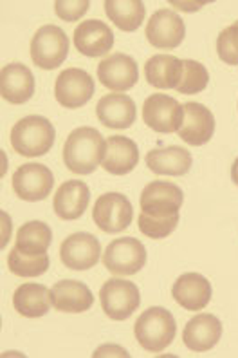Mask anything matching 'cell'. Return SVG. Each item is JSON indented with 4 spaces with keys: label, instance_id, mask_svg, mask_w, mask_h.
<instances>
[{
    "label": "cell",
    "instance_id": "obj_1",
    "mask_svg": "<svg viewBox=\"0 0 238 358\" xmlns=\"http://www.w3.org/2000/svg\"><path fill=\"white\" fill-rule=\"evenodd\" d=\"M184 194L175 183L151 181L141 192L139 230L150 239H165L179 224Z\"/></svg>",
    "mask_w": 238,
    "mask_h": 358
},
{
    "label": "cell",
    "instance_id": "obj_2",
    "mask_svg": "<svg viewBox=\"0 0 238 358\" xmlns=\"http://www.w3.org/2000/svg\"><path fill=\"white\" fill-rule=\"evenodd\" d=\"M107 141L94 127L74 129L64 145V163L70 172L89 176L103 163Z\"/></svg>",
    "mask_w": 238,
    "mask_h": 358
},
{
    "label": "cell",
    "instance_id": "obj_3",
    "mask_svg": "<svg viewBox=\"0 0 238 358\" xmlns=\"http://www.w3.org/2000/svg\"><path fill=\"white\" fill-rule=\"evenodd\" d=\"M57 131L43 116H26L11 129V147L26 157H38L47 154L54 145Z\"/></svg>",
    "mask_w": 238,
    "mask_h": 358
},
{
    "label": "cell",
    "instance_id": "obj_4",
    "mask_svg": "<svg viewBox=\"0 0 238 358\" xmlns=\"http://www.w3.org/2000/svg\"><path fill=\"white\" fill-rule=\"evenodd\" d=\"M134 333L143 350L150 351V353H161L175 338L177 324H175L173 315L165 308H148L144 313L139 315Z\"/></svg>",
    "mask_w": 238,
    "mask_h": 358
},
{
    "label": "cell",
    "instance_id": "obj_5",
    "mask_svg": "<svg viewBox=\"0 0 238 358\" xmlns=\"http://www.w3.org/2000/svg\"><path fill=\"white\" fill-rule=\"evenodd\" d=\"M69 55V38L58 26H42L31 40V58L40 69L60 67Z\"/></svg>",
    "mask_w": 238,
    "mask_h": 358
},
{
    "label": "cell",
    "instance_id": "obj_6",
    "mask_svg": "<svg viewBox=\"0 0 238 358\" xmlns=\"http://www.w3.org/2000/svg\"><path fill=\"white\" fill-rule=\"evenodd\" d=\"M103 264L114 275H135L147 264V248L135 237H119L105 250Z\"/></svg>",
    "mask_w": 238,
    "mask_h": 358
},
{
    "label": "cell",
    "instance_id": "obj_7",
    "mask_svg": "<svg viewBox=\"0 0 238 358\" xmlns=\"http://www.w3.org/2000/svg\"><path fill=\"white\" fill-rule=\"evenodd\" d=\"M92 219L100 230L107 231V234H121L132 223L134 208H132L126 196L108 192L96 199Z\"/></svg>",
    "mask_w": 238,
    "mask_h": 358
},
{
    "label": "cell",
    "instance_id": "obj_8",
    "mask_svg": "<svg viewBox=\"0 0 238 358\" xmlns=\"http://www.w3.org/2000/svg\"><path fill=\"white\" fill-rule=\"evenodd\" d=\"M182 120H184V107L175 98L156 92L144 100L143 122L151 131L161 132V134L179 132Z\"/></svg>",
    "mask_w": 238,
    "mask_h": 358
},
{
    "label": "cell",
    "instance_id": "obj_9",
    "mask_svg": "<svg viewBox=\"0 0 238 358\" xmlns=\"http://www.w3.org/2000/svg\"><path fill=\"white\" fill-rule=\"evenodd\" d=\"M101 308L112 320H126L141 304L139 288L134 282L110 279L100 289Z\"/></svg>",
    "mask_w": 238,
    "mask_h": 358
},
{
    "label": "cell",
    "instance_id": "obj_10",
    "mask_svg": "<svg viewBox=\"0 0 238 358\" xmlns=\"http://www.w3.org/2000/svg\"><path fill=\"white\" fill-rule=\"evenodd\" d=\"M94 78L87 71L78 69V67H69V69L61 71L54 83V96L65 109L83 107L94 96Z\"/></svg>",
    "mask_w": 238,
    "mask_h": 358
},
{
    "label": "cell",
    "instance_id": "obj_11",
    "mask_svg": "<svg viewBox=\"0 0 238 358\" xmlns=\"http://www.w3.org/2000/svg\"><path fill=\"white\" fill-rule=\"evenodd\" d=\"M13 190L20 199L29 203L47 199L54 185V178L49 166L42 163H26L13 174Z\"/></svg>",
    "mask_w": 238,
    "mask_h": 358
},
{
    "label": "cell",
    "instance_id": "obj_12",
    "mask_svg": "<svg viewBox=\"0 0 238 358\" xmlns=\"http://www.w3.org/2000/svg\"><path fill=\"white\" fill-rule=\"evenodd\" d=\"M147 40L156 49H175L186 35L184 20L172 9H159L147 24Z\"/></svg>",
    "mask_w": 238,
    "mask_h": 358
},
{
    "label": "cell",
    "instance_id": "obj_13",
    "mask_svg": "<svg viewBox=\"0 0 238 358\" xmlns=\"http://www.w3.org/2000/svg\"><path fill=\"white\" fill-rule=\"evenodd\" d=\"M100 241L96 239L92 234H87V231L73 234L60 246L61 262L70 270H91L100 261Z\"/></svg>",
    "mask_w": 238,
    "mask_h": 358
},
{
    "label": "cell",
    "instance_id": "obj_14",
    "mask_svg": "<svg viewBox=\"0 0 238 358\" xmlns=\"http://www.w3.org/2000/svg\"><path fill=\"white\" fill-rule=\"evenodd\" d=\"M98 78L108 91L125 92L132 89L139 80L137 64L132 57L123 52H114L100 62Z\"/></svg>",
    "mask_w": 238,
    "mask_h": 358
},
{
    "label": "cell",
    "instance_id": "obj_15",
    "mask_svg": "<svg viewBox=\"0 0 238 358\" xmlns=\"http://www.w3.org/2000/svg\"><path fill=\"white\" fill-rule=\"evenodd\" d=\"M182 107H184V120L177 132L181 140L193 147L208 143L215 134V118L211 110L195 101H188Z\"/></svg>",
    "mask_w": 238,
    "mask_h": 358
},
{
    "label": "cell",
    "instance_id": "obj_16",
    "mask_svg": "<svg viewBox=\"0 0 238 358\" xmlns=\"http://www.w3.org/2000/svg\"><path fill=\"white\" fill-rule=\"evenodd\" d=\"M0 94L6 101L22 105L35 94V76L24 64H8L0 73Z\"/></svg>",
    "mask_w": 238,
    "mask_h": 358
},
{
    "label": "cell",
    "instance_id": "obj_17",
    "mask_svg": "<svg viewBox=\"0 0 238 358\" xmlns=\"http://www.w3.org/2000/svg\"><path fill=\"white\" fill-rule=\"evenodd\" d=\"M74 45L85 57H105L114 45L112 29L101 20H83L74 29Z\"/></svg>",
    "mask_w": 238,
    "mask_h": 358
},
{
    "label": "cell",
    "instance_id": "obj_18",
    "mask_svg": "<svg viewBox=\"0 0 238 358\" xmlns=\"http://www.w3.org/2000/svg\"><path fill=\"white\" fill-rule=\"evenodd\" d=\"M222 336V324L211 313L195 315L193 319L188 320L186 328L182 331V341L188 350L195 353L209 351L218 344Z\"/></svg>",
    "mask_w": 238,
    "mask_h": 358
},
{
    "label": "cell",
    "instance_id": "obj_19",
    "mask_svg": "<svg viewBox=\"0 0 238 358\" xmlns=\"http://www.w3.org/2000/svg\"><path fill=\"white\" fill-rule=\"evenodd\" d=\"M91 201V190L80 179H70L60 185L54 194L52 208L57 215L64 221H76L83 215L85 208Z\"/></svg>",
    "mask_w": 238,
    "mask_h": 358
},
{
    "label": "cell",
    "instance_id": "obj_20",
    "mask_svg": "<svg viewBox=\"0 0 238 358\" xmlns=\"http://www.w3.org/2000/svg\"><path fill=\"white\" fill-rule=\"evenodd\" d=\"M172 295L184 310L199 311L211 301V284L200 273H184L173 284Z\"/></svg>",
    "mask_w": 238,
    "mask_h": 358
},
{
    "label": "cell",
    "instance_id": "obj_21",
    "mask_svg": "<svg viewBox=\"0 0 238 358\" xmlns=\"http://www.w3.org/2000/svg\"><path fill=\"white\" fill-rule=\"evenodd\" d=\"M98 120L108 129H128L134 125L137 109L134 100L123 92H112L101 98L96 107Z\"/></svg>",
    "mask_w": 238,
    "mask_h": 358
},
{
    "label": "cell",
    "instance_id": "obj_22",
    "mask_svg": "<svg viewBox=\"0 0 238 358\" xmlns=\"http://www.w3.org/2000/svg\"><path fill=\"white\" fill-rule=\"evenodd\" d=\"M52 306L64 313H83L94 304V295L89 286L80 280H58L51 288Z\"/></svg>",
    "mask_w": 238,
    "mask_h": 358
},
{
    "label": "cell",
    "instance_id": "obj_23",
    "mask_svg": "<svg viewBox=\"0 0 238 358\" xmlns=\"http://www.w3.org/2000/svg\"><path fill=\"white\" fill-rule=\"evenodd\" d=\"M139 149L135 141L126 136H110L107 140L103 157V169L112 176L130 174L137 166Z\"/></svg>",
    "mask_w": 238,
    "mask_h": 358
},
{
    "label": "cell",
    "instance_id": "obj_24",
    "mask_svg": "<svg viewBox=\"0 0 238 358\" xmlns=\"http://www.w3.org/2000/svg\"><path fill=\"white\" fill-rule=\"evenodd\" d=\"M193 157L190 150L172 145L166 149H154L147 154V165L157 176H184L190 172Z\"/></svg>",
    "mask_w": 238,
    "mask_h": 358
},
{
    "label": "cell",
    "instance_id": "obj_25",
    "mask_svg": "<svg viewBox=\"0 0 238 358\" xmlns=\"http://www.w3.org/2000/svg\"><path fill=\"white\" fill-rule=\"evenodd\" d=\"M52 299L51 289L43 284L26 282L18 286L13 295V306L22 317L27 319H38L47 315L51 310Z\"/></svg>",
    "mask_w": 238,
    "mask_h": 358
},
{
    "label": "cell",
    "instance_id": "obj_26",
    "mask_svg": "<svg viewBox=\"0 0 238 358\" xmlns=\"http://www.w3.org/2000/svg\"><path fill=\"white\" fill-rule=\"evenodd\" d=\"M182 71H184V60H179L172 55H156L144 64L147 82L156 89H177Z\"/></svg>",
    "mask_w": 238,
    "mask_h": 358
},
{
    "label": "cell",
    "instance_id": "obj_27",
    "mask_svg": "<svg viewBox=\"0 0 238 358\" xmlns=\"http://www.w3.org/2000/svg\"><path fill=\"white\" fill-rule=\"evenodd\" d=\"M105 13L121 31L132 33L143 24L147 8L141 0H107Z\"/></svg>",
    "mask_w": 238,
    "mask_h": 358
},
{
    "label": "cell",
    "instance_id": "obj_28",
    "mask_svg": "<svg viewBox=\"0 0 238 358\" xmlns=\"http://www.w3.org/2000/svg\"><path fill=\"white\" fill-rule=\"evenodd\" d=\"M52 241L51 227L42 221H29V223L22 224L17 234V245L22 254L27 255H42L47 254L49 246Z\"/></svg>",
    "mask_w": 238,
    "mask_h": 358
},
{
    "label": "cell",
    "instance_id": "obj_29",
    "mask_svg": "<svg viewBox=\"0 0 238 358\" xmlns=\"http://www.w3.org/2000/svg\"><path fill=\"white\" fill-rule=\"evenodd\" d=\"M8 268L18 277H40L49 270V255H27L18 248H13L8 255Z\"/></svg>",
    "mask_w": 238,
    "mask_h": 358
},
{
    "label": "cell",
    "instance_id": "obj_30",
    "mask_svg": "<svg viewBox=\"0 0 238 358\" xmlns=\"http://www.w3.org/2000/svg\"><path fill=\"white\" fill-rule=\"evenodd\" d=\"M208 83L209 73L200 62L184 60L181 83H179L175 91L182 92V94H197V92H202L204 89L208 87Z\"/></svg>",
    "mask_w": 238,
    "mask_h": 358
},
{
    "label": "cell",
    "instance_id": "obj_31",
    "mask_svg": "<svg viewBox=\"0 0 238 358\" xmlns=\"http://www.w3.org/2000/svg\"><path fill=\"white\" fill-rule=\"evenodd\" d=\"M216 52L224 64L238 66V20L225 27L216 38Z\"/></svg>",
    "mask_w": 238,
    "mask_h": 358
},
{
    "label": "cell",
    "instance_id": "obj_32",
    "mask_svg": "<svg viewBox=\"0 0 238 358\" xmlns=\"http://www.w3.org/2000/svg\"><path fill=\"white\" fill-rule=\"evenodd\" d=\"M89 6H91L89 0H74V2L57 0V2H54V11H57V15L61 20L74 22V20H80V18L89 11Z\"/></svg>",
    "mask_w": 238,
    "mask_h": 358
},
{
    "label": "cell",
    "instance_id": "obj_33",
    "mask_svg": "<svg viewBox=\"0 0 238 358\" xmlns=\"http://www.w3.org/2000/svg\"><path fill=\"white\" fill-rule=\"evenodd\" d=\"M231 179H233L235 185H238V157L235 159L233 166H231Z\"/></svg>",
    "mask_w": 238,
    "mask_h": 358
}]
</instances>
